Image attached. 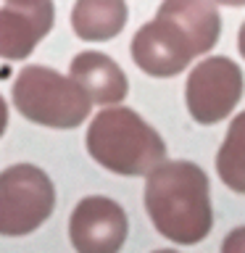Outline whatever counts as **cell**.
<instances>
[{"instance_id": "obj_1", "label": "cell", "mask_w": 245, "mask_h": 253, "mask_svg": "<svg viewBox=\"0 0 245 253\" xmlns=\"http://www.w3.org/2000/svg\"><path fill=\"white\" fill-rule=\"evenodd\" d=\"M219 32L213 0H163L156 19L132 37V58L150 77H177L219 42Z\"/></svg>"}, {"instance_id": "obj_2", "label": "cell", "mask_w": 245, "mask_h": 253, "mask_svg": "<svg viewBox=\"0 0 245 253\" xmlns=\"http://www.w3.org/2000/svg\"><path fill=\"white\" fill-rule=\"evenodd\" d=\"M145 211L163 237L179 245L201 243L213 227L205 171L190 161H163L148 174Z\"/></svg>"}, {"instance_id": "obj_3", "label": "cell", "mask_w": 245, "mask_h": 253, "mask_svg": "<svg viewBox=\"0 0 245 253\" xmlns=\"http://www.w3.org/2000/svg\"><path fill=\"white\" fill-rule=\"evenodd\" d=\"M87 153L114 174L148 177L163 164L166 145L132 108H103L87 129Z\"/></svg>"}, {"instance_id": "obj_4", "label": "cell", "mask_w": 245, "mask_h": 253, "mask_svg": "<svg viewBox=\"0 0 245 253\" xmlns=\"http://www.w3.org/2000/svg\"><path fill=\"white\" fill-rule=\"evenodd\" d=\"M13 106L24 119L50 129H74L90 116V95L71 77L47 66H24L13 82Z\"/></svg>"}, {"instance_id": "obj_5", "label": "cell", "mask_w": 245, "mask_h": 253, "mask_svg": "<svg viewBox=\"0 0 245 253\" xmlns=\"http://www.w3.org/2000/svg\"><path fill=\"white\" fill-rule=\"evenodd\" d=\"M55 190L50 177L32 164H16L0 174V232L29 235L53 213Z\"/></svg>"}, {"instance_id": "obj_6", "label": "cell", "mask_w": 245, "mask_h": 253, "mask_svg": "<svg viewBox=\"0 0 245 253\" xmlns=\"http://www.w3.org/2000/svg\"><path fill=\"white\" fill-rule=\"evenodd\" d=\"M243 71L227 55H211L190 71L185 103L198 124H216L232 114L243 98Z\"/></svg>"}, {"instance_id": "obj_7", "label": "cell", "mask_w": 245, "mask_h": 253, "mask_svg": "<svg viewBox=\"0 0 245 253\" xmlns=\"http://www.w3.org/2000/svg\"><path fill=\"white\" fill-rule=\"evenodd\" d=\"M129 235L124 209L106 195H90L77 203L69 221V237L77 253H119Z\"/></svg>"}, {"instance_id": "obj_8", "label": "cell", "mask_w": 245, "mask_h": 253, "mask_svg": "<svg viewBox=\"0 0 245 253\" xmlns=\"http://www.w3.org/2000/svg\"><path fill=\"white\" fill-rule=\"evenodd\" d=\"M53 0L37 3H5L0 8V55L5 61H21L53 29Z\"/></svg>"}, {"instance_id": "obj_9", "label": "cell", "mask_w": 245, "mask_h": 253, "mask_svg": "<svg viewBox=\"0 0 245 253\" xmlns=\"http://www.w3.org/2000/svg\"><path fill=\"white\" fill-rule=\"evenodd\" d=\"M71 79L82 84L87 95L100 106H116L126 98V90H129V82H126L122 66L98 50H84L74 55Z\"/></svg>"}, {"instance_id": "obj_10", "label": "cell", "mask_w": 245, "mask_h": 253, "mask_svg": "<svg viewBox=\"0 0 245 253\" xmlns=\"http://www.w3.org/2000/svg\"><path fill=\"white\" fill-rule=\"evenodd\" d=\"M124 0H77L71 11V27L84 42H106L114 40L126 24Z\"/></svg>"}, {"instance_id": "obj_11", "label": "cell", "mask_w": 245, "mask_h": 253, "mask_svg": "<svg viewBox=\"0 0 245 253\" xmlns=\"http://www.w3.org/2000/svg\"><path fill=\"white\" fill-rule=\"evenodd\" d=\"M216 171L232 193L245 195V111L232 119L216 153Z\"/></svg>"}, {"instance_id": "obj_12", "label": "cell", "mask_w": 245, "mask_h": 253, "mask_svg": "<svg viewBox=\"0 0 245 253\" xmlns=\"http://www.w3.org/2000/svg\"><path fill=\"white\" fill-rule=\"evenodd\" d=\"M221 253H245V227H237L224 237Z\"/></svg>"}, {"instance_id": "obj_13", "label": "cell", "mask_w": 245, "mask_h": 253, "mask_svg": "<svg viewBox=\"0 0 245 253\" xmlns=\"http://www.w3.org/2000/svg\"><path fill=\"white\" fill-rule=\"evenodd\" d=\"M237 47H240V53H243V58H245V21H243V27H240V35H237Z\"/></svg>"}, {"instance_id": "obj_14", "label": "cell", "mask_w": 245, "mask_h": 253, "mask_svg": "<svg viewBox=\"0 0 245 253\" xmlns=\"http://www.w3.org/2000/svg\"><path fill=\"white\" fill-rule=\"evenodd\" d=\"M213 3H221V5H245V0H213Z\"/></svg>"}, {"instance_id": "obj_15", "label": "cell", "mask_w": 245, "mask_h": 253, "mask_svg": "<svg viewBox=\"0 0 245 253\" xmlns=\"http://www.w3.org/2000/svg\"><path fill=\"white\" fill-rule=\"evenodd\" d=\"M5 3H37V0H5Z\"/></svg>"}, {"instance_id": "obj_16", "label": "cell", "mask_w": 245, "mask_h": 253, "mask_svg": "<svg viewBox=\"0 0 245 253\" xmlns=\"http://www.w3.org/2000/svg\"><path fill=\"white\" fill-rule=\"evenodd\" d=\"M153 253H179V251H169V248H163V251H153Z\"/></svg>"}]
</instances>
